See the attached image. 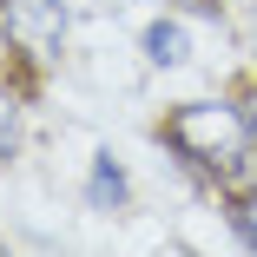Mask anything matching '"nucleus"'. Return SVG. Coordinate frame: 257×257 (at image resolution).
<instances>
[{"label":"nucleus","mask_w":257,"mask_h":257,"mask_svg":"<svg viewBox=\"0 0 257 257\" xmlns=\"http://www.w3.org/2000/svg\"><path fill=\"white\" fill-rule=\"evenodd\" d=\"M165 139L185 152L191 165H204L218 185L231 191H257V119L250 106H231V99H198V106H178Z\"/></svg>","instance_id":"nucleus-1"},{"label":"nucleus","mask_w":257,"mask_h":257,"mask_svg":"<svg viewBox=\"0 0 257 257\" xmlns=\"http://www.w3.org/2000/svg\"><path fill=\"white\" fill-rule=\"evenodd\" d=\"M0 33L20 60H53L66 40V7L60 0H0Z\"/></svg>","instance_id":"nucleus-2"},{"label":"nucleus","mask_w":257,"mask_h":257,"mask_svg":"<svg viewBox=\"0 0 257 257\" xmlns=\"http://www.w3.org/2000/svg\"><path fill=\"white\" fill-rule=\"evenodd\" d=\"M86 198L99 204V211H119V204H125V178H119V165H112V159H92V178H86Z\"/></svg>","instance_id":"nucleus-3"},{"label":"nucleus","mask_w":257,"mask_h":257,"mask_svg":"<svg viewBox=\"0 0 257 257\" xmlns=\"http://www.w3.org/2000/svg\"><path fill=\"white\" fill-rule=\"evenodd\" d=\"M145 53L159 60V66H178V60L191 53V40H185V33H178L172 20H159V27H145Z\"/></svg>","instance_id":"nucleus-4"},{"label":"nucleus","mask_w":257,"mask_h":257,"mask_svg":"<svg viewBox=\"0 0 257 257\" xmlns=\"http://www.w3.org/2000/svg\"><path fill=\"white\" fill-rule=\"evenodd\" d=\"M20 125H27V119H20V99L0 86V165H7L14 152H20Z\"/></svg>","instance_id":"nucleus-5"},{"label":"nucleus","mask_w":257,"mask_h":257,"mask_svg":"<svg viewBox=\"0 0 257 257\" xmlns=\"http://www.w3.org/2000/svg\"><path fill=\"white\" fill-rule=\"evenodd\" d=\"M231 224H237V237L257 250V191H237V211H231Z\"/></svg>","instance_id":"nucleus-6"}]
</instances>
